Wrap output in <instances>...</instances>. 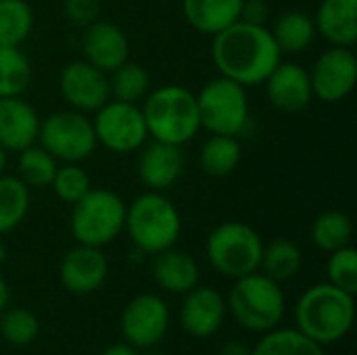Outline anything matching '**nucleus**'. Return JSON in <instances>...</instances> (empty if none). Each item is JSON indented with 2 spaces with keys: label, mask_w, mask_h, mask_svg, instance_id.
I'll return each instance as SVG.
<instances>
[{
  "label": "nucleus",
  "mask_w": 357,
  "mask_h": 355,
  "mask_svg": "<svg viewBox=\"0 0 357 355\" xmlns=\"http://www.w3.org/2000/svg\"><path fill=\"white\" fill-rule=\"evenodd\" d=\"M102 0H63V10L69 23L77 27H86L100 19Z\"/></svg>",
  "instance_id": "36"
},
{
  "label": "nucleus",
  "mask_w": 357,
  "mask_h": 355,
  "mask_svg": "<svg viewBox=\"0 0 357 355\" xmlns=\"http://www.w3.org/2000/svg\"><path fill=\"white\" fill-rule=\"evenodd\" d=\"M226 308L243 328L264 335L278 328L282 322L287 299L280 282L257 270L234 280Z\"/></svg>",
  "instance_id": "5"
},
{
  "label": "nucleus",
  "mask_w": 357,
  "mask_h": 355,
  "mask_svg": "<svg viewBox=\"0 0 357 355\" xmlns=\"http://www.w3.org/2000/svg\"><path fill=\"white\" fill-rule=\"evenodd\" d=\"M134 249L155 255L176 247L182 234V216L165 192L146 190L126 205V226Z\"/></svg>",
  "instance_id": "4"
},
{
  "label": "nucleus",
  "mask_w": 357,
  "mask_h": 355,
  "mask_svg": "<svg viewBox=\"0 0 357 355\" xmlns=\"http://www.w3.org/2000/svg\"><path fill=\"white\" fill-rule=\"evenodd\" d=\"M100 355H140L136 347H132L130 343H117V345H111L107 347Z\"/></svg>",
  "instance_id": "39"
},
{
  "label": "nucleus",
  "mask_w": 357,
  "mask_h": 355,
  "mask_svg": "<svg viewBox=\"0 0 357 355\" xmlns=\"http://www.w3.org/2000/svg\"><path fill=\"white\" fill-rule=\"evenodd\" d=\"M268 103L282 113H299L314 100L310 71L293 61H280L264 82Z\"/></svg>",
  "instance_id": "14"
},
{
  "label": "nucleus",
  "mask_w": 357,
  "mask_h": 355,
  "mask_svg": "<svg viewBox=\"0 0 357 355\" xmlns=\"http://www.w3.org/2000/svg\"><path fill=\"white\" fill-rule=\"evenodd\" d=\"M61 282L73 295H90L98 291L109 276V259L98 247L75 245L61 259Z\"/></svg>",
  "instance_id": "15"
},
{
  "label": "nucleus",
  "mask_w": 357,
  "mask_h": 355,
  "mask_svg": "<svg viewBox=\"0 0 357 355\" xmlns=\"http://www.w3.org/2000/svg\"><path fill=\"white\" fill-rule=\"evenodd\" d=\"M211 61L220 75L251 88L264 84L272 69L282 61L268 25L236 21L213 36Z\"/></svg>",
  "instance_id": "1"
},
{
  "label": "nucleus",
  "mask_w": 357,
  "mask_h": 355,
  "mask_svg": "<svg viewBox=\"0 0 357 355\" xmlns=\"http://www.w3.org/2000/svg\"><path fill=\"white\" fill-rule=\"evenodd\" d=\"M314 21L318 36L324 38L331 46H356L357 0H322Z\"/></svg>",
  "instance_id": "20"
},
{
  "label": "nucleus",
  "mask_w": 357,
  "mask_h": 355,
  "mask_svg": "<svg viewBox=\"0 0 357 355\" xmlns=\"http://www.w3.org/2000/svg\"><path fill=\"white\" fill-rule=\"evenodd\" d=\"M0 335L15 347H25L40 335V320L29 310H8L0 318Z\"/></svg>",
  "instance_id": "34"
},
{
  "label": "nucleus",
  "mask_w": 357,
  "mask_h": 355,
  "mask_svg": "<svg viewBox=\"0 0 357 355\" xmlns=\"http://www.w3.org/2000/svg\"><path fill=\"white\" fill-rule=\"evenodd\" d=\"M264 2H272V0H264Z\"/></svg>",
  "instance_id": "43"
},
{
  "label": "nucleus",
  "mask_w": 357,
  "mask_h": 355,
  "mask_svg": "<svg viewBox=\"0 0 357 355\" xmlns=\"http://www.w3.org/2000/svg\"><path fill=\"white\" fill-rule=\"evenodd\" d=\"M50 188L56 195V199L73 205L92 188V178L82 167V163H63L56 167Z\"/></svg>",
  "instance_id": "33"
},
{
  "label": "nucleus",
  "mask_w": 357,
  "mask_h": 355,
  "mask_svg": "<svg viewBox=\"0 0 357 355\" xmlns=\"http://www.w3.org/2000/svg\"><path fill=\"white\" fill-rule=\"evenodd\" d=\"M241 159H243V146L238 136L211 134L199 151V165L211 178L230 176L238 167Z\"/></svg>",
  "instance_id": "24"
},
{
  "label": "nucleus",
  "mask_w": 357,
  "mask_h": 355,
  "mask_svg": "<svg viewBox=\"0 0 357 355\" xmlns=\"http://www.w3.org/2000/svg\"><path fill=\"white\" fill-rule=\"evenodd\" d=\"M314 98L335 105L345 100L357 84V56L354 48L328 46L307 69Z\"/></svg>",
  "instance_id": "11"
},
{
  "label": "nucleus",
  "mask_w": 357,
  "mask_h": 355,
  "mask_svg": "<svg viewBox=\"0 0 357 355\" xmlns=\"http://www.w3.org/2000/svg\"><path fill=\"white\" fill-rule=\"evenodd\" d=\"M228 308L224 295L213 287H195L186 293L182 308H180V324L186 335L195 339H209L213 337L224 320Z\"/></svg>",
  "instance_id": "16"
},
{
  "label": "nucleus",
  "mask_w": 357,
  "mask_h": 355,
  "mask_svg": "<svg viewBox=\"0 0 357 355\" xmlns=\"http://www.w3.org/2000/svg\"><path fill=\"white\" fill-rule=\"evenodd\" d=\"M59 161L38 142L17 153V178L27 188H50Z\"/></svg>",
  "instance_id": "30"
},
{
  "label": "nucleus",
  "mask_w": 357,
  "mask_h": 355,
  "mask_svg": "<svg viewBox=\"0 0 357 355\" xmlns=\"http://www.w3.org/2000/svg\"><path fill=\"white\" fill-rule=\"evenodd\" d=\"M303 266V251L295 241L276 239L270 245H264L259 270L276 282H287L299 274Z\"/></svg>",
  "instance_id": "25"
},
{
  "label": "nucleus",
  "mask_w": 357,
  "mask_h": 355,
  "mask_svg": "<svg viewBox=\"0 0 357 355\" xmlns=\"http://www.w3.org/2000/svg\"><path fill=\"white\" fill-rule=\"evenodd\" d=\"M6 163H8V153L0 146V176H2L4 169H6Z\"/></svg>",
  "instance_id": "41"
},
{
  "label": "nucleus",
  "mask_w": 357,
  "mask_h": 355,
  "mask_svg": "<svg viewBox=\"0 0 357 355\" xmlns=\"http://www.w3.org/2000/svg\"><path fill=\"white\" fill-rule=\"evenodd\" d=\"M169 326L167 303L153 295L142 293L134 297L121 314V333L126 341L136 349H149L157 345Z\"/></svg>",
  "instance_id": "13"
},
{
  "label": "nucleus",
  "mask_w": 357,
  "mask_h": 355,
  "mask_svg": "<svg viewBox=\"0 0 357 355\" xmlns=\"http://www.w3.org/2000/svg\"><path fill=\"white\" fill-rule=\"evenodd\" d=\"M31 207V188L17 176H0V236L13 232L23 224Z\"/></svg>",
  "instance_id": "26"
},
{
  "label": "nucleus",
  "mask_w": 357,
  "mask_h": 355,
  "mask_svg": "<svg viewBox=\"0 0 357 355\" xmlns=\"http://www.w3.org/2000/svg\"><path fill=\"white\" fill-rule=\"evenodd\" d=\"M186 157L182 146L151 140L140 149L138 157V178L146 190L165 192L169 190L184 174Z\"/></svg>",
  "instance_id": "18"
},
{
  "label": "nucleus",
  "mask_w": 357,
  "mask_h": 355,
  "mask_svg": "<svg viewBox=\"0 0 357 355\" xmlns=\"http://www.w3.org/2000/svg\"><path fill=\"white\" fill-rule=\"evenodd\" d=\"M356 322L354 295L331 282L310 287L295 305L297 331L318 345H333L349 335Z\"/></svg>",
  "instance_id": "2"
},
{
  "label": "nucleus",
  "mask_w": 357,
  "mask_h": 355,
  "mask_svg": "<svg viewBox=\"0 0 357 355\" xmlns=\"http://www.w3.org/2000/svg\"><path fill=\"white\" fill-rule=\"evenodd\" d=\"M8 301H10V289H8V282H6V278L0 274V314L6 310Z\"/></svg>",
  "instance_id": "40"
},
{
  "label": "nucleus",
  "mask_w": 357,
  "mask_h": 355,
  "mask_svg": "<svg viewBox=\"0 0 357 355\" xmlns=\"http://www.w3.org/2000/svg\"><path fill=\"white\" fill-rule=\"evenodd\" d=\"M31 82V63L21 46L0 44V98L21 96Z\"/></svg>",
  "instance_id": "31"
},
{
  "label": "nucleus",
  "mask_w": 357,
  "mask_h": 355,
  "mask_svg": "<svg viewBox=\"0 0 357 355\" xmlns=\"http://www.w3.org/2000/svg\"><path fill=\"white\" fill-rule=\"evenodd\" d=\"M253 347H249L245 341H238V339H230L222 345L220 355H251Z\"/></svg>",
  "instance_id": "38"
},
{
  "label": "nucleus",
  "mask_w": 357,
  "mask_h": 355,
  "mask_svg": "<svg viewBox=\"0 0 357 355\" xmlns=\"http://www.w3.org/2000/svg\"><path fill=\"white\" fill-rule=\"evenodd\" d=\"M149 138L184 146L201 132L197 94L182 84H163L140 103Z\"/></svg>",
  "instance_id": "3"
},
{
  "label": "nucleus",
  "mask_w": 357,
  "mask_h": 355,
  "mask_svg": "<svg viewBox=\"0 0 357 355\" xmlns=\"http://www.w3.org/2000/svg\"><path fill=\"white\" fill-rule=\"evenodd\" d=\"M351 239H354V222L341 209L322 211L312 224V241L324 253H333L337 249L351 245Z\"/></svg>",
  "instance_id": "27"
},
{
  "label": "nucleus",
  "mask_w": 357,
  "mask_h": 355,
  "mask_svg": "<svg viewBox=\"0 0 357 355\" xmlns=\"http://www.w3.org/2000/svg\"><path fill=\"white\" fill-rule=\"evenodd\" d=\"M151 272L159 289L172 295H186L199 285V278H201L195 257L174 247L153 255Z\"/></svg>",
  "instance_id": "21"
},
{
  "label": "nucleus",
  "mask_w": 357,
  "mask_h": 355,
  "mask_svg": "<svg viewBox=\"0 0 357 355\" xmlns=\"http://www.w3.org/2000/svg\"><path fill=\"white\" fill-rule=\"evenodd\" d=\"M40 115L21 96L0 98V146L6 153H21L38 142Z\"/></svg>",
  "instance_id": "19"
},
{
  "label": "nucleus",
  "mask_w": 357,
  "mask_h": 355,
  "mask_svg": "<svg viewBox=\"0 0 357 355\" xmlns=\"http://www.w3.org/2000/svg\"><path fill=\"white\" fill-rule=\"evenodd\" d=\"M82 59L109 73L130 59V42L126 31L113 21L96 19L84 27Z\"/></svg>",
  "instance_id": "17"
},
{
  "label": "nucleus",
  "mask_w": 357,
  "mask_h": 355,
  "mask_svg": "<svg viewBox=\"0 0 357 355\" xmlns=\"http://www.w3.org/2000/svg\"><path fill=\"white\" fill-rule=\"evenodd\" d=\"M270 19V2L264 0H243L241 6V19L245 23H253V25H268Z\"/></svg>",
  "instance_id": "37"
},
{
  "label": "nucleus",
  "mask_w": 357,
  "mask_h": 355,
  "mask_svg": "<svg viewBox=\"0 0 357 355\" xmlns=\"http://www.w3.org/2000/svg\"><path fill=\"white\" fill-rule=\"evenodd\" d=\"M201 130L222 136H241L249 123L251 107L247 88L218 75L197 92Z\"/></svg>",
  "instance_id": "8"
},
{
  "label": "nucleus",
  "mask_w": 357,
  "mask_h": 355,
  "mask_svg": "<svg viewBox=\"0 0 357 355\" xmlns=\"http://www.w3.org/2000/svg\"><path fill=\"white\" fill-rule=\"evenodd\" d=\"M126 201L109 188H90L71 207V234L75 243L88 247L111 245L126 226Z\"/></svg>",
  "instance_id": "6"
},
{
  "label": "nucleus",
  "mask_w": 357,
  "mask_h": 355,
  "mask_svg": "<svg viewBox=\"0 0 357 355\" xmlns=\"http://www.w3.org/2000/svg\"><path fill=\"white\" fill-rule=\"evenodd\" d=\"M272 38L282 54H301L318 38L316 21L305 10H284L274 19V25L270 27Z\"/></svg>",
  "instance_id": "23"
},
{
  "label": "nucleus",
  "mask_w": 357,
  "mask_h": 355,
  "mask_svg": "<svg viewBox=\"0 0 357 355\" xmlns=\"http://www.w3.org/2000/svg\"><path fill=\"white\" fill-rule=\"evenodd\" d=\"M33 29V10L27 0H0V44L21 46Z\"/></svg>",
  "instance_id": "32"
},
{
  "label": "nucleus",
  "mask_w": 357,
  "mask_h": 355,
  "mask_svg": "<svg viewBox=\"0 0 357 355\" xmlns=\"http://www.w3.org/2000/svg\"><path fill=\"white\" fill-rule=\"evenodd\" d=\"M264 241L245 222H224L215 226L205 243L211 268L226 278H241L259 270Z\"/></svg>",
  "instance_id": "7"
},
{
  "label": "nucleus",
  "mask_w": 357,
  "mask_h": 355,
  "mask_svg": "<svg viewBox=\"0 0 357 355\" xmlns=\"http://www.w3.org/2000/svg\"><path fill=\"white\" fill-rule=\"evenodd\" d=\"M38 144L59 163H82L98 146L92 119L73 109L54 111L40 119Z\"/></svg>",
  "instance_id": "9"
},
{
  "label": "nucleus",
  "mask_w": 357,
  "mask_h": 355,
  "mask_svg": "<svg viewBox=\"0 0 357 355\" xmlns=\"http://www.w3.org/2000/svg\"><path fill=\"white\" fill-rule=\"evenodd\" d=\"M251 355H326L324 347L297 328H274L264 333Z\"/></svg>",
  "instance_id": "29"
},
{
  "label": "nucleus",
  "mask_w": 357,
  "mask_h": 355,
  "mask_svg": "<svg viewBox=\"0 0 357 355\" xmlns=\"http://www.w3.org/2000/svg\"><path fill=\"white\" fill-rule=\"evenodd\" d=\"M328 282L335 285L337 289L356 295L357 293V251L347 245L343 249H337L328 253Z\"/></svg>",
  "instance_id": "35"
},
{
  "label": "nucleus",
  "mask_w": 357,
  "mask_h": 355,
  "mask_svg": "<svg viewBox=\"0 0 357 355\" xmlns=\"http://www.w3.org/2000/svg\"><path fill=\"white\" fill-rule=\"evenodd\" d=\"M59 92L69 109L90 115L111 98L109 75L84 59L71 61L59 73Z\"/></svg>",
  "instance_id": "12"
},
{
  "label": "nucleus",
  "mask_w": 357,
  "mask_h": 355,
  "mask_svg": "<svg viewBox=\"0 0 357 355\" xmlns=\"http://www.w3.org/2000/svg\"><path fill=\"white\" fill-rule=\"evenodd\" d=\"M243 0H182L186 23L205 36H215L241 19Z\"/></svg>",
  "instance_id": "22"
},
{
  "label": "nucleus",
  "mask_w": 357,
  "mask_h": 355,
  "mask_svg": "<svg viewBox=\"0 0 357 355\" xmlns=\"http://www.w3.org/2000/svg\"><path fill=\"white\" fill-rule=\"evenodd\" d=\"M92 115L96 142L111 153H136L149 142V130L140 105L109 98Z\"/></svg>",
  "instance_id": "10"
},
{
  "label": "nucleus",
  "mask_w": 357,
  "mask_h": 355,
  "mask_svg": "<svg viewBox=\"0 0 357 355\" xmlns=\"http://www.w3.org/2000/svg\"><path fill=\"white\" fill-rule=\"evenodd\" d=\"M6 257H8V251H6V247H4V243L0 241V268L4 266V262H6Z\"/></svg>",
  "instance_id": "42"
},
{
  "label": "nucleus",
  "mask_w": 357,
  "mask_h": 355,
  "mask_svg": "<svg viewBox=\"0 0 357 355\" xmlns=\"http://www.w3.org/2000/svg\"><path fill=\"white\" fill-rule=\"evenodd\" d=\"M107 75H109L111 98L115 100L140 105L144 96L151 92V75L146 67H142L140 63H132L130 59L119 67H115L113 71H109Z\"/></svg>",
  "instance_id": "28"
}]
</instances>
